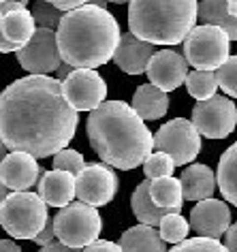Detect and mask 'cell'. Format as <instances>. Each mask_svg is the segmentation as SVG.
<instances>
[{
    "mask_svg": "<svg viewBox=\"0 0 237 252\" xmlns=\"http://www.w3.org/2000/svg\"><path fill=\"white\" fill-rule=\"evenodd\" d=\"M77 122L79 111L66 100L62 81L49 75L15 79L0 98V137L11 152L56 156L71 143Z\"/></svg>",
    "mask_w": 237,
    "mask_h": 252,
    "instance_id": "obj_1",
    "label": "cell"
},
{
    "mask_svg": "<svg viewBox=\"0 0 237 252\" xmlns=\"http://www.w3.org/2000/svg\"><path fill=\"white\" fill-rule=\"evenodd\" d=\"M90 146L105 165L135 169L148 160L154 150V135L143 118L124 100H105L90 111L86 124Z\"/></svg>",
    "mask_w": 237,
    "mask_h": 252,
    "instance_id": "obj_2",
    "label": "cell"
},
{
    "mask_svg": "<svg viewBox=\"0 0 237 252\" xmlns=\"http://www.w3.org/2000/svg\"><path fill=\"white\" fill-rule=\"evenodd\" d=\"M120 24L107 9L86 4L68 11L58 28V45L64 62L75 68H96L114 60L120 45Z\"/></svg>",
    "mask_w": 237,
    "mask_h": 252,
    "instance_id": "obj_3",
    "label": "cell"
},
{
    "mask_svg": "<svg viewBox=\"0 0 237 252\" xmlns=\"http://www.w3.org/2000/svg\"><path fill=\"white\" fill-rule=\"evenodd\" d=\"M199 22V0H130L128 28L141 41L178 45Z\"/></svg>",
    "mask_w": 237,
    "mask_h": 252,
    "instance_id": "obj_4",
    "label": "cell"
},
{
    "mask_svg": "<svg viewBox=\"0 0 237 252\" xmlns=\"http://www.w3.org/2000/svg\"><path fill=\"white\" fill-rule=\"evenodd\" d=\"M47 203L39 192H13L2 199L0 205V222L2 229L13 239H36V235L45 229L49 214Z\"/></svg>",
    "mask_w": 237,
    "mask_h": 252,
    "instance_id": "obj_5",
    "label": "cell"
},
{
    "mask_svg": "<svg viewBox=\"0 0 237 252\" xmlns=\"http://www.w3.org/2000/svg\"><path fill=\"white\" fill-rule=\"evenodd\" d=\"M56 237L68 248L84 250L90 244H94L103 231V218L94 205H88L84 201L62 207L54 216Z\"/></svg>",
    "mask_w": 237,
    "mask_h": 252,
    "instance_id": "obj_6",
    "label": "cell"
},
{
    "mask_svg": "<svg viewBox=\"0 0 237 252\" xmlns=\"http://www.w3.org/2000/svg\"><path fill=\"white\" fill-rule=\"evenodd\" d=\"M184 56L197 71H218L231 58V36L220 26L201 24L184 41Z\"/></svg>",
    "mask_w": 237,
    "mask_h": 252,
    "instance_id": "obj_7",
    "label": "cell"
},
{
    "mask_svg": "<svg viewBox=\"0 0 237 252\" xmlns=\"http://www.w3.org/2000/svg\"><path fill=\"white\" fill-rule=\"evenodd\" d=\"M154 148L158 152L169 154L173 162L179 165H188L201 152V133L192 120L176 118L163 124L154 135Z\"/></svg>",
    "mask_w": 237,
    "mask_h": 252,
    "instance_id": "obj_8",
    "label": "cell"
},
{
    "mask_svg": "<svg viewBox=\"0 0 237 252\" xmlns=\"http://www.w3.org/2000/svg\"><path fill=\"white\" fill-rule=\"evenodd\" d=\"M192 124L209 139H224L237 126V107L229 96H211L192 107Z\"/></svg>",
    "mask_w": 237,
    "mask_h": 252,
    "instance_id": "obj_9",
    "label": "cell"
},
{
    "mask_svg": "<svg viewBox=\"0 0 237 252\" xmlns=\"http://www.w3.org/2000/svg\"><path fill=\"white\" fill-rule=\"evenodd\" d=\"M17 60L30 75H49L58 71L64 64L58 45V30L36 28L32 41L17 52Z\"/></svg>",
    "mask_w": 237,
    "mask_h": 252,
    "instance_id": "obj_10",
    "label": "cell"
},
{
    "mask_svg": "<svg viewBox=\"0 0 237 252\" xmlns=\"http://www.w3.org/2000/svg\"><path fill=\"white\" fill-rule=\"evenodd\" d=\"M62 86L66 100L77 111H94L107 96V84L94 68H75Z\"/></svg>",
    "mask_w": 237,
    "mask_h": 252,
    "instance_id": "obj_11",
    "label": "cell"
},
{
    "mask_svg": "<svg viewBox=\"0 0 237 252\" xmlns=\"http://www.w3.org/2000/svg\"><path fill=\"white\" fill-rule=\"evenodd\" d=\"M118 192V175L105 162H90L77 175V199L88 205L103 207Z\"/></svg>",
    "mask_w": 237,
    "mask_h": 252,
    "instance_id": "obj_12",
    "label": "cell"
},
{
    "mask_svg": "<svg viewBox=\"0 0 237 252\" xmlns=\"http://www.w3.org/2000/svg\"><path fill=\"white\" fill-rule=\"evenodd\" d=\"M188 66L190 62L186 60V56L173 52V49H158L148 66L149 84H154L165 92H171L186 84V79L190 75Z\"/></svg>",
    "mask_w": 237,
    "mask_h": 252,
    "instance_id": "obj_13",
    "label": "cell"
},
{
    "mask_svg": "<svg viewBox=\"0 0 237 252\" xmlns=\"http://www.w3.org/2000/svg\"><path fill=\"white\" fill-rule=\"evenodd\" d=\"M190 226L197 237L220 239L231 229V210L220 199H205L192 207Z\"/></svg>",
    "mask_w": 237,
    "mask_h": 252,
    "instance_id": "obj_14",
    "label": "cell"
},
{
    "mask_svg": "<svg viewBox=\"0 0 237 252\" xmlns=\"http://www.w3.org/2000/svg\"><path fill=\"white\" fill-rule=\"evenodd\" d=\"M39 162L32 154L26 152H11L0 162V182L13 192H24L32 188L39 180Z\"/></svg>",
    "mask_w": 237,
    "mask_h": 252,
    "instance_id": "obj_15",
    "label": "cell"
},
{
    "mask_svg": "<svg viewBox=\"0 0 237 252\" xmlns=\"http://www.w3.org/2000/svg\"><path fill=\"white\" fill-rule=\"evenodd\" d=\"M36 22L32 13L24 11H11V13L0 15V52H20L32 41L36 32Z\"/></svg>",
    "mask_w": 237,
    "mask_h": 252,
    "instance_id": "obj_16",
    "label": "cell"
},
{
    "mask_svg": "<svg viewBox=\"0 0 237 252\" xmlns=\"http://www.w3.org/2000/svg\"><path fill=\"white\" fill-rule=\"evenodd\" d=\"M158 52L154 43L141 41L139 36H135L133 32L122 34L120 45H118L116 54H114V62L118 68H122L128 75H141L148 73L149 60L154 58V54Z\"/></svg>",
    "mask_w": 237,
    "mask_h": 252,
    "instance_id": "obj_17",
    "label": "cell"
},
{
    "mask_svg": "<svg viewBox=\"0 0 237 252\" xmlns=\"http://www.w3.org/2000/svg\"><path fill=\"white\" fill-rule=\"evenodd\" d=\"M39 194L47 205L62 210L71 205L73 199L77 197V175L60 171V169L45 171L39 180Z\"/></svg>",
    "mask_w": 237,
    "mask_h": 252,
    "instance_id": "obj_18",
    "label": "cell"
},
{
    "mask_svg": "<svg viewBox=\"0 0 237 252\" xmlns=\"http://www.w3.org/2000/svg\"><path fill=\"white\" fill-rule=\"evenodd\" d=\"M182 188L186 201H205L211 199V194L218 188V173H214L207 165H190L182 171Z\"/></svg>",
    "mask_w": 237,
    "mask_h": 252,
    "instance_id": "obj_19",
    "label": "cell"
},
{
    "mask_svg": "<svg viewBox=\"0 0 237 252\" xmlns=\"http://www.w3.org/2000/svg\"><path fill=\"white\" fill-rule=\"evenodd\" d=\"M133 109L143 120H160L169 111V94L154 84H143L135 90Z\"/></svg>",
    "mask_w": 237,
    "mask_h": 252,
    "instance_id": "obj_20",
    "label": "cell"
},
{
    "mask_svg": "<svg viewBox=\"0 0 237 252\" xmlns=\"http://www.w3.org/2000/svg\"><path fill=\"white\" fill-rule=\"evenodd\" d=\"M165 244L167 242L160 235V231L148 224L130 226L120 237V246L124 252H169Z\"/></svg>",
    "mask_w": 237,
    "mask_h": 252,
    "instance_id": "obj_21",
    "label": "cell"
},
{
    "mask_svg": "<svg viewBox=\"0 0 237 252\" xmlns=\"http://www.w3.org/2000/svg\"><path fill=\"white\" fill-rule=\"evenodd\" d=\"M149 188H152V180L146 178L139 186L135 188L133 199H130V207H133V214L137 216V220H139L141 224L160 226L163 218L167 216V214H173V212L156 205L154 199H152V192H149Z\"/></svg>",
    "mask_w": 237,
    "mask_h": 252,
    "instance_id": "obj_22",
    "label": "cell"
},
{
    "mask_svg": "<svg viewBox=\"0 0 237 252\" xmlns=\"http://www.w3.org/2000/svg\"><path fill=\"white\" fill-rule=\"evenodd\" d=\"M199 22L227 30L231 41H237V15L227 7V0H201L199 2Z\"/></svg>",
    "mask_w": 237,
    "mask_h": 252,
    "instance_id": "obj_23",
    "label": "cell"
},
{
    "mask_svg": "<svg viewBox=\"0 0 237 252\" xmlns=\"http://www.w3.org/2000/svg\"><path fill=\"white\" fill-rule=\"evenodd\" d=\"M218 190L231 205L237 207V141L220 156L218 162Z\"/></svg>",
    "mask_w": 237,
    "mask_h": 252,
    "instance_id": "obj_24",
    "label": "cell"
},
{
    "mask_svg": "<svg viewBox=\"0 0 237 252\" xmlns=\"http://www.w3.org/2000/svg\"><path fill=\"white\" fill-rule=\"evenodd\" d=\"M152 199L158 207H165L169 212H179L184 203V188H182V180L171 178H160V180H152Z\"/></svg>",
    "mask_w": 237,
    "mask_h": 252,
    "instance_id": "obj_25",
    "label": "cell"
},
{
    "mask_svg": "<svg viewBox=\"0 0 237 252\" xmlns=\"http://www.w3.org/2000/svg\"><path fill=\"white\" fill-rule=\"evenodd\" d=\"M218 88H220V84H218L216 71H192L186 79V90L192 98H197V103L216 96Z\"/></svg>",
    "mask_w": 237,
    "mask_h": 252,
    "instance_id": "obj_26",
    "label": "cell"
},
{
    "mask_svg": "<svg viewBox=\"0 0 237 252\" xmlns=\"http://www.w3.org/2000/svg\"><path fill=\"white\" fill-rule=\"evenodd\" d=\"M192 229L190 226V220H186L179 212H173V214H167L160 222L158 231L163 239L167 244H182L184 239H188V231Z\"/></svg>",
    "mask_w": 237,
    "mask_h": 252,
    "instance_id": "obj_27",
    "label": "cell"
},
{
    "mask_svg": "<svg viewBox=\"0 0 237 252\" xmlns=\"http://www.w3.org/2000/svg\"><path fill=\"white\" fill-rule=\"evenodd\" d=\"M32 17L36 22V26L39 28H52V30H58L62 20H64V11H60L58 7H54L52 2H47V0H36L32 4Z\"/></svg>",
    "mask_w": 237,
    "mask_h": 252,
    "instance_id": "obj_28",
    "label": "cell"
},
{
    "mask_svg": "<svg viewBox=\"0 0 237 252\" xmlns=\"http://www.w3.org/2000/svg\"><path fill=\"white\" fill-rule=\"evenodd\" d=\"M178 165L173 162V158L165 152H152L148 156V160L143 162V173H146L148 180H160V178H171L173 169Z\"/></svg>",
    "mask_w": 237,
    "mask_h": 252,
    "instance_id": "obj_29",
    "label": "cell"
},
{
    "mask_svg": "<svg viewBox=\"0 0 237 252\" xmlns=\"http://www.w3.org/2000/svg\"><path fill=\"white\" fill-rule=\"evenodd\" d=\"M169 252H229V248L211 237H192L184 239L182 244H176Z\"/></svg>",
    "mask_w": 237,
    "mask_h": 252,
    "instance_id": "obj_30",
    "label": "cell"
},
{
    "mask_svg": "<svg viewBox=\"0 0 237 252\" xmlns=\"http://www.w3.org/2000/svg\"><path fill=\"white\" fill-rule=\"evenodd\" d=\"M54 169H60V171H68L73 175H79L86 169V160H84V156L79 154L77 150L64 148V150H60V152L54 156Z\"/></svg>",
    "mask_w": 237,
    "mask_h": 252,
    "instance_id": "obj_31",
    "label": "cell"
},
{
    "mask_svg": "<svg viewBox=\"0 0 237 252\" xmlns=\"http://www.w3.org/2000/svg\"><path fill=\"white\" fill-rule=\"evenodd\" d=\"M218 84L224 90V94L231 98H237V54L224 62V64L216 71Z\"/></svg>",
    "mask_w": 237,
    "mask_h": 252,
    "instance_id": "obj_32",
    "label": "cell"
},
{
    "mask_svg": "<svg viewBox=\"0 0 237 252\" xmlns=\"http://www.w3.org/2000/svg\"><path fill=\"white\" fill-rule=\"evenodd\" d=\"M56 226H54V218H49L47 220V224H45V229H43L39 235H36V239H34V244H39L41 248L43 246H47V244H52V242H56Z\"/></svg>",
    "mask_w": 237,
    "mask_h": 252,
    "instance_id": "obj_33",
    "label": "cell"
},
{
    "mask_svg": "<svg viewBox=\"0 0 237 252\" xmlns=\"http://www.w3.org/2000/svg\"><path fill=\"white\" fill-rule=\"evenodd\" d=\"M84 252H124L120 244L107 242V239H96L94 244H90L88 248H84Z\"/></svg>",
    "mask_w": 237,
    "mask_h": 252,
    "instance_id": "obj_34",
    "label": "cell"
},
{
    "mask_svg": "<svg viewBox=\"0 0 237 252\" xmlns=\"http://www.w3.org/2000/svg\"><path fill=\"white\" fill-rule=\"evenodd\" d=\"M47 2H52L54 7H58L60 11L68 13V11H75V9H79V7H86V2H90V0H47Z\"/></svg>",
    "mask_w": 237,
    "mask_h": 252,
    "instance_id": "obj_35",
    "label": "cell"
},
{
    "mask_svg": "<svg viewBox=\"0 0 237 252\" xmlns=\"http://www.w3.org/2000/svg\"><path fill=\"white\" fill-rule=\"evenodd\" d=\"M39 252H84V250H77V248H68L66 244H62L60 239H56V242L43 246Z\"/></svg>",
    "mask_w": 237,
    "mask_h": 252,
    "instance_id": "obj_36",
    "label": "cell"
},
{
    "mask_svg": "<svg viewBox=\"0 0 237 252\" xmlns=\"http://www.w3.org/2000/svg\"><path fill=\"white\" fill-rule=\"evenodd\" d=\"M224 246L229 248V252H237V222L231 224V229L224 235Z\"/></svg>",
    "mask_w": 237,
    "mask_h": 252,
    "instance_id": "obj_37",
    "label": "cell"
},
{
    "mask_svg": "<svg viewBox=\"0 0 237 252\" xmlns=\"http://www.w3.org/2000/svg\"><path fill=\"white\" fill-rule=\"evenodd\" d=\"M24 9H26V2H22V0H7V2L0 4V15L11 13V11H24Z\"/></svg>",
    "mask_w": 237,
    "mask_h": 252,
    "instance_id": "obj_38",
    "label": "cell"
},
{
    "mask_svg": "<svg viewBox=\"0 0 237 252\" xmlns=\"http://www.w3.org/2000/svg\"><path fill=\"white\" fill-rule=\"evenodd\" d=\"M0 252H22V248L13 239H2V242H0Z\"/></svg>",
    "mask_w": 237,
    "mask_h": 252,
    "instance_id": "obj_39",
    "label": "cell"
},
{
    "mask_svg": "<svg viewBox=\"0 0 237 252\" xmlns=\"http://www.w3.org/2000/svg\"><path fill=\"white\" fill-rule=\"evenodd\" d=\"M73 71H75V66H71V64H68V62H64V64H62V66H60L56 73H58V79H60V81H64V79H66V77H68V75H71Z\"/></svg>",
    "mask_w": 237,
    "mask_h": 252,
    "instance_id": "obj_40",
    "label": "cell"
},
{
    "mask_svg": "<svg viewBox=\"0 0 237 252\" xmlns=\"http://www.w3.org/2000/svg\"><path fill=\"white\" fill-rule=\"evenodd\" d=\"M227 7L233 15H237V0H227Z\"/></svg>",
    "mask_w": 237,
    "mask_h": 252,
    "instance_id": "obj_41",
    "label": "cell"
},
{
    "mask_svg": "<svg viewBox=\"0 0 237 252\" xmlns=\"http://www.w3.org/2000/svg\"><path fill=\"white\" fill-rule=\"evenodd\" d=\"M107 2H109V0H90V4H94V7H101V9H107Z\"/></svg>",
    "mask_w": 237,
    "mask_h": 252,
    "instance_id": "obj_42",
    "label": "cell"
},
{
    "mask_svg": "<svg viewBox=\"0 0 237 252\" xmlns=\"http://www.w3.org/2000/svg\"><path fill=\"white\" fill-rule=\"evenodd\" d=\"M109 2H116V4H124V2H130V0H109Z\"/></svg>",
    "mask_w": 237,
    "mask_h": 252,
    "instance_id": "obj_43",
    "label": "cell"
},
{
    "mask_svg": "<svg viewBox=\"0 0 237 252\" xmlns=\"http://www.w3.org/2000/svg\"><path fill=\"white\" fill-rule=\"evenodd\" d=\"M2 2H7V0H0V4H2Z\"/></svg>",
    "mask_w": 237,
    "mask_h": 252,
    "instance_id": "obj_44",
    "label": "cell"
},
{
    "mask_svg": "<svg viewBox=\"0 0 237 252\" xmlns=\"http://www.w3.org/2000/svg\"><path fill=\"white\" fill-rule=\"evenodd\" d=\"M22 2H26V0H22Z\"/></svg>",
    "mask_w": 237,
    "mask_h": 252,
    "instance_id": "obj_45",
    "label": "cell"
}]
</instances>
